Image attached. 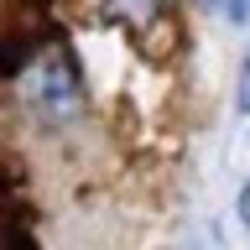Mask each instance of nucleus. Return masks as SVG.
<instances>
[{"instance_id":"7ed1b4c3","label":"nucleus","mask_w":250,"mask_h":250,"mask_svg":"<svg viewBox=\"0 0 250 250\" xmlns=\"http://www.w3.org/2000/svg\"><path fill=\"white\" fill-rule=\"evenodd\" d=\"M224 16H229L234 26H245L250 21V0H224Z\"/></svg>"},{"instance_id":"f257e3e1","label":"nucleus","mask_w":250,"mask_h":250,"mask_svg":"<svg viewBox=\"0 0 250 250\" xmlns=\"http://www.w3.org/2000/svg\"><path fill=\"white\" fill-rule=\"evenodd\" d=\"M26 99L31 109H42V115H73L78 104H83V73H78V62L68 47H52V52H42V62L31 68L26 78Z\"/></svg>"},{"instance_id":"f03ea898","label":"nucleus","mask_w":250,"mask_h":250,"mask_svg":"<svg viewBox=\"0 0 250 250\" xmlns=\"http://www.w3.org/2000/svg\"><path fill=\"white\" fill-rule=\"evenodd\" d=\"M234 115H245V120H250V47H245V58H240V83H234Z\"/></svg>"},{"instance_id":"20e7f679","label":"nucleus","mask_w":250,"mask_h":250,"mask_svg":"<svg viewBox=\"0 0 250 250\" xmlns=\"http://www.w3.org/2000/svg\"><path fill=\"white\" fill-rule=\"evenodd\" d=\"M234 214H240V224L250 229V177L240 183V198H234Z\"/></svg>"}]
</instances>
